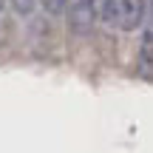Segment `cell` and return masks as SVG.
I'll use <instances>...</instances> for the list:
<instances>
[{"label":"cell","instance_id":"1","mask_svg":"<svg viewBox=\"0 0 153 153\" xmlns=\"http://www.w3.org/2000/svg\"><path fill=\"white\" fill-rule=\"evenodd\" d=\"M145 3L148 0H108L102 9V17L108 26L119 28V31H136L139 26H145Z\"/></svg>","mask_w":153,"mask_h":153},{"label":"cell","instance_id":"2","mask_svg":"<svg viewBox=\"0 0 153 153\" xmlns=\"http://www.w3.org/2000/svg\"><path fill=\"white\" fill-rule=\"evenodd\" d=\"M68 28L71 34H88L94 28V23L99 20L97 9H94V0H71L68 6Z\"/></svg>","mask_w":153,"mask_h":153},{"label":"cell","instance_id":"3","mask_svg":"<svg viewBox=\"0 0 153 153\" xmlns=\"http://www.w3.org/2000/svg\"><path fill=\"white\" fill-rule=\"evenodd\" d=\"M139 65H142V79L150 82V74H153V31H150V23H145L142 48H139Z\"/></svg>","mask_w":153,"mask_h":153},{"label":"cell","instance_id":"4","mask_svg":"<svg viewBox=\"0 0 153 153\" xmlns=\"http://www.w3.org/2000/svg\"><path fill=\"white\" fill-rule=\"evenodd\" d=\"M37 3L45 9V14H48V17H60L62 11L68 9V0H37Z\"/></svg>","mask_w":153,"mask_h":153},{"label":"cell","instance_id":"5","mask_svg":"<svg viewBox=\"0 0 153 153\" xmlns=\"http://www.w3.org/2000/svg\"><path fill=\"white\" fill-rule=\"evenodd\" d=\"M11 9H14L20 17H28V14H34V9H37V0H11Z\"/></svg>","mask_w":153,"mask_h":153},{"label":"cell","instance_id":"6","mask_svg":"<svg viewBox=\"0 0 153 153\" xmlns=\"http://www.w3.org/2000/svg\"><path fill=\"white\" fill-rule=\"evenodd\" d=\"M3 11H6V0H0V17H3Z\"/></svg>","mask_w":153,"mask_h":153}]
</instances>
